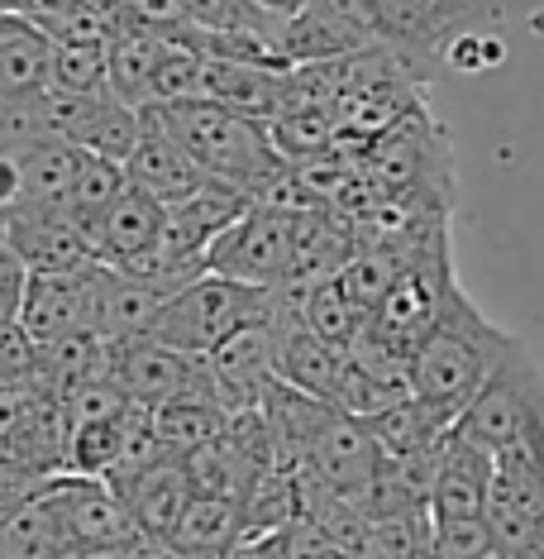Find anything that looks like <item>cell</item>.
Wrapping results in <instances>:
<instances>
[{
    "label": "cell",
    "mask_w": 544,
    "mask_h": 559,
    "mask_svg": "<svg viewBox=\"0 0 544 559\" xmlns=\"http://www.w3.org/2000/svg\"><path fill=\"white\" fill-rule=\"evenodd\" d=\"M511 345V330L487 321L483 307L459 287L435 330L411 354V397L425 402L445 426H454Z\"/></svg>",
    "instance_id": "1"
},
{
    "label": "cell",
    "mask_w": 544,
    "mask_h": 559,
    "mask_svg": "<svg viewBox=\"0 0 544 559\" xmlns=\"http://www.w3.org/2000/svg\"><path fill=\"white\" fill-rule=\"evenodd\" d=\"M177 144L206 168L215 182L234 187L253 201H268L287 177V158L273 148L268 124L234 116L210 100H182V106H144Z\"/></svg>",
    "instance_id": "2"
},
{
    "label": "cell",
    "mask_w": 544,
    "mask_h": 559,
    "mask_svg": "<svg viewBox=\"0 0 544 559\" xmlns=\"http://www.w3.org/2000/svg\"><path fill=\"white\" fill-rule=\"evenodd\" d=\"M454 430L492 454L544 444V368L521 335L501 354V364L487 373L477 397L463 406Z\"/></svg>",
    "instance_id": "3"
},
{
    "label": "cell",
    "mask_w": 544,
    "mask_h": 559,
    "mask_svg": "<svg viewBox=\"0 0 544 559\" xmlns=\"http://www.w3.org/2000/svg\"><path fill=\"white\" fill-rule=\"evenodd\" d=\"M273 301H277V292H268V287H249V283H234V277H220V273H201L158 311L148 340L206 359L234 330L273 316Z\"/></svg>",
    "instance_id": "4"
},
{
    "label": "cell",
    "mask_w": 544,
    "mask_h": 559,
    "mask_svg": "<svg viewBox=\"0 0 544 559\" xmlns=\"http://www.w3.org/2000/svg\"><path fill=\"white\" fill-rule=\"evenodd\" d=\"M459 292V277H454V253H449V225L425 239V249L401 269V277L387 287V297L377 301V311L368 316V330L363 335L377 340V345L397 349V354H415V345L435 330V321L445 316V307Z\"/></svg>",
    "instance_id": "5"
},
{
    "label": "cell",
    "mask_w": 544,
    "mask_h": 559,
    "mask_svg": "<svg viewBox=\"0 0 544 559\" xmlns=\"http://www.w3.org/2000/svg\"><path fill=\"white\" fill-rule=\"evenodd\" d=\"M48 516H53L58 536H62V550L68 559H92V555H116V550H130L138 536L134 516L124 512L120 492L110 488L106 478H82V474H53L39 483L34 492Z\"/></svg>",
    "instance_id": "6"
},
{
    "label": "cell",
    "mask_w": 544,
    "mask_h": 559,
    "mask_svg": "<svg viewBox=\"0 0 544 559\" xmlns=\"http://www.w3.org/2000/svg\"><path fill=\"white\" fill-rule=\"evenodd\" d=\"M206 273L234 277L249 287H287L292 277V211L273 201H253L239 221L210 245Z\"/></svg>",
    "instance_id": "7"
},
{
    "label": "cell",
    "mask_w": 544,
    "mask_h": 559,
    "mask_svg": "<svg viewBox=\"0 0 544 559\" xmlns=\"http://www.w3.org/2000/svg\"><path fill=\"white\" fill-rule=\"evenodd\" d=\"M301 474H311L325 492H335V498L368 512L377 474H383V450H377V440L368 436V426H363L359 416H344V412H335V406H325L311 440H306Z\"/></svg>",
    "instance_id": "8"
},
{
    "label": "cell",
    "mask_w": 544,
    "mask_h": 559,
    "mask_svg": "<svg viewBox=\"0 0 544 559\" xmlns=\"http://www.w3.org/2000/svg\"><path fill=\"white\" fill-rule=\"evenodd\" d=\"M483 516H487L492 545L525 555V559H540L544 550V444L497 454Z\"/></svg>",
    "instance_id": "9"
},
{
    "label": "cell",
    "mask_w": 544,
    "mask_h": 559,
    "mask_svg": "<svg viewBox=\"0 0 544 559\" xmlns=\"http://www.w3.org/2000/svg\"><path fill=\"white\" fill-rule=\"evenodd\" d=\"M39 124L44 134H58L68 144L86 148V154H100L110 163H124L134 154L138 134H144V110L124 106L116 96H62L48 92L39 100Z\"/></svg>",
    "instance_id": "10"
},
{
    "label": "cell",
    "mask_w": 544,
    "mask_h": 559,
    "mask_svg": "<svg viewBox=\"0 0 544 559\" xmlns=\"http://www.w3.org/2000/svg\"><path fill=\"white\" fill-rule=\"evenodd\" d=\"M110 378H116V388L134 406H162V402H177V397H192V392H210V397H220L206 359L182 354L172 345H158V340H148V335L116 345Z\"/></svg>",
    "instance_id": "11"
},
{
    "label": "cell",
    "mask_w": 544,
    "mask_h": 559,
    "mask_svg": "<svg viewBox=\"0 0 544 559\" xmlns=\"http://www.w3.org/2000/svg\"><path fill=\"white\" fill-rule=\"evenodd\" d=\"M96 297H100V263L72 273H29L24 283L20 330L34 345H53L62 335H96Z\"/></svg>",
    "instance_id": "12"
},
{
    "label": "cell",
    "mask_w": 544,
    "mask_h": 559,
    "mask_svg": "<svg viewBox=\"0 0 544 559\" xmlns=\"http://www.w3.org/2000/svg\"><path fill=\"white\" fill-rule=\"evenodd\" d=\"M162 230H168V206L144 197L138 187H124L92 221L86 235H92L96 263L120 269V273H148L162 249Z\"/></svg>",
    "instance_id": "13"
},
{
    "label": "cell",
    "mask_w": 544,
    "mask_h": 559,
    "mask_svg": "<svg viewBox=\"0 0 544 559\" xmlns=\"http://www.w3.org/2000/svg\"><path fill=\"white\" fill-rule=\"evenodd\" d=\"M53 92V39L20 10H0V116H34Z\"/></svg>",
    "instance_id": "14"
},
{
    "label": "cell",
    "mask_w": 544,
    "mask_h": 559,
    "mask_svg": "<svg viewBox=\"0 0 544 559\" xmlns=\"http://www.w3.org/2000/svg\"><path fill=\"white\" fill-rule=\"evenodd\" d=\"M0 235L29 273H72L96 263L92 235L68 211H10Z\"/></svg>",
    "instance_id": "15"
},
{
    "label": "cell",
    "mask_w": 544,
    "mask_h": 559,
    "mask_svg": "<svg viewBox=\"0 0 544 559\" xmlns=\"http://www.w3.org/2000/svg\"><path fill=\"white\" fill-rule=\"evenodd\" d=\"M106 483L120 492L124 512L134 516V526H138V536L144 540H172V531H177V521H182L186 502L196 498L182 454H168V460H158L148 468H134V474H120V478H106Z\"/></svg>",
    "instance_id": "16"
},
{
    "label": "cell",
    "mask_w": 544,
    "mask_h": 559,
    "mask_svg": "<svg viewBox=\"0 0 544 559\" xmlns=\"http://www.w3.org/2000/svg\"><path fill=\"white\" fill-rule=\"evenodd\" d=\"M124 182L138 187L144 197L162 201V206H177V201L196 197L201 187H210L215 177L144 110V134H138L134 154L124 158Z\"/></svg>",
    "instance_id": "17"
},
{
    "label": "cell",
    "mask_w": 544,
    "mask_h": 559,
    "mask_svg": "<svg viewBox=\"0 0 544 559\" xmlns=\"http://www.w3.org/2000/svg\"><path fill=\"white\" fill-rule=\"evenodd\" d=\"M497 454L473 444L459 430L439 440L435 460V488H430V521H454V516H483L487 512V488Z\"/></svg>",
    "instance_id": "18"
},
{
    "label": "cell",
    "mask_w": 544,
    "mask_h": 559,
    "mask_svg": "<svg viewBox=\"0 0 544 559\" xmlns=\"http://www.w3.org/2000/svg\"><path fill=\"white\" fill-rule=\"evenodd\" d=\"M15 158V177H20V197L10 211H62L72 192V177H77V158L82 148L68 144L58 134H29L15 144H0Z\"/></svg>",
    "instance_id": "19"
},
{
    "label": "cell",
    "mask_w": 544,
    "mask_h": 559,
    "mask_svg": "<svg viewBox=\"0 0 544 559\" xmlns=\"http://www.w3.org/2000/svg\"><path fill=\"white\" fill-rule=\"evenodd\" d=\"M287 82L292 68H258V62H225V58H206V82H201V100L225 106L234 116L263 120L268 124L287 100Z\"/></svg>",
    "instance_id": "20"
},
{
    "label": "cell",
    "mask_w": 544,
    "mask_h": 559,
    "mask_svg": "<svg viewBox=\"0 0 544 559\" xmlns=\"http://www.w3.org/2000/svg\"><path fill=\"white\" fill-rule=\"evenodd\" d=\"M162 53H168V39H162L158 29H148V24L130 20L120 10L116 15V29H110L106 39V82H110V96L124 100V106H148V96H154V72Z\"/></svg>",
    "instance_id": "21"
},
{
    "label": "cell",
    "mask_w": 544,
    "mask_h": 559,
    "mask_svg": "<svg viewBox=\"0 0 544 559\" xmlns=\"http://www.w3.org/2000/svg\"><path fill=\"white\" fill-rule=\"evenodd\" d=\"M268 139L273 148L287 158V168H297V163H311L321 154H330L339 144V116H335V100L325 96H311V92H297L292 82H287V100L282 110L268 120Z\"/></svg>",
    "instance_id": "22"
},
{
    "label": "cell",
    "mask_w": 544,
    "mask_h": 559,
    "mask_svg": "<svg viewBox=\"0 0 544 559\" xmlns=\"http://www.w3.org/2000/svg\"><path fill=\"white\" fill-rule=\"evenodd\" d=\"M282 292H292V287H282ZM292 301H297L301 325H306L311 335H321L325 345H335V349H353L363 340V330H368V311L353 307L349 292L339 287V277H325V283H311V287L292 292Z\"/></svg>",
    "instance_id": "23"
},
{
    "label": "cell",
    "mask_w": 544,
    "mask_h": 559,
    "mask_svg": "<svg viewBox=\"0 0 544 559\" xmlns=\"http://www.w3.org/2000/svg\"><path fill=\"white\" fill-rule=\"evenodd\" d=\"M234 540H244V507L234 498H210V492H196L186 502L182 521L172 531V550L196 555V550H230Z\"/></svg>",
    "instance_id": "24"
},
{
    "label": "cell",
    "mask_w": 544,
    "mask_h": 559,
    "mask_svg": "<svg viewBox=\"0 0 544 559\" xmlns=\"http://www.w3.org/2000/svg\"><path fill=\"white\" fill-rule=\"evenodd\" d=\"M0 559H68L53 516L39 498H24L0 512Z\"/></svg>",
    "instance_id": "25"
},
{
    "label": "cell",
    "mask_w": 544,
    "mask_h": 559,
    "mask_svg": "<svg viewBox=\"0 0 544 559\" xmlns=\"http://www.w3.org/2000/svg\"><path fill=\"white\" fill-rule=\"evenodd\" d=\"M124 187H130V182H124V163H110V158L86 154V148H82L77 177H72V192H68V206H62V211H68L77 225L92 230V221L124 192Z\"/></svg>",
    "instance_id": "26"
},
{
    "label": "cell",
    "mask_w": 544,
    "mask_h": 559,
    "mask_svg": "<svg viewBox=\"0 0 544 559\" xmlns=\"http://www.w3.org/2000/svg\"><path fill=\"white\" fill-rule=\"evenodd\" d=\"M53 92L106 96V44H53Z\"/></svg>",
    "instance_id": "27"
},
{
    "label": "cell",
    "mask_w": 544,
    "mask_h": 559,
    "mask_svg": "<svg viewBox=\"0 0 544 559\" xmlns=\"http://www.w3.org/2000/svg\"><path fill=\"white\" fill-rule=\"evenodd\" d=\"M186 20H192V29L210 34H263V39L282 34V24L263 15L253 0H186Z\"/></svg>",
    "instance_id": "28"
},
{
    "label": "cell",
    "mask_w": 544,
    "mask_h": 559,
    "mask_svg": "<svg viewBox=\"0 0 544 559\" xmlns=\"http://www.w3.org/2000/svg\"><path fill=\"white\" fill-rule=\"evenodd\" d=\"M201 82H206V58L182 44H168L158 72H154V96L148 106H182V100H201Z\"/></svg>",
    "instance_id": "29"
},
{
    "label": "cell",
    "mask_w": 544,
    "mask_h": 559,
    "mask_svg": "<svg viewBox=\"0 0 544 559\" xmlns=\"http://www.w3.org/2000/svg\"><path fill=\"white\" fill-rule=\"evenodd\" d=\"M459 0H383L387 10V44H421L449 20Z\"/></svg>",
    "instance_id": "30"
},
{
    "label": "cell",
    "mask_w": 544,
    "mask_h": 559,
    "mask_svg": "<svg viewBox=\"0 0 544 559\" xmlns=\"http://www.w3.org/2000/svg\"><path fill=\"white\" fill-rule=\"evenodd\" d=\"M430 550L439 559H483L492 550L487 516H454V521H430Z\"/></svg>",
    "instance_id": "31"
},
{
    "label": "cell",
    "mask_w": 544,
    "mask_h": 559,
    "mask_svg": "<svg viewBox=\"0 0 544 559\" xmlns=\"http://www.w3.org/2000/svg\"><path fill=\"white\" fill-rule=\"evenodd\" d=\"M306 10H321V15L349 24V29L363 34L368 44H387V10H383V0H306Z\"/></svg>",
    "instance_id": "32"
},
{
    "label": "cell",
    "mask_w": 544,
    "mask_h": 559,
    "mask_svg": "<svg viewBox=\"0 0 544 559\" xmlns=\"http://www.w3.org/2000/svg\"><path fill=\"white\" fill-rule=\"evenodd\" d=\"M130 20L148 24V29H158L162 39H172V34L192 29V20H186V0H116Z\"/></svg>",
    "instance_id": "33"
},
{
    "label": "cell",
    "mask_w": 544,
    "mask_h": 559,
    "mask_svg": "<svg viewBox=\"0 0 544 559\" xmlns=\"http://www.w3.org/2000/svg\"><path fill=\"white\" fill-rule=\"evenodd\" d=\"M24 283H29V269L15 259V249L0 235V330L20 325V307H24Z\"/></svg>",
    "instance_id": "34"
},
{
    "label": "cell",
    "mask_w": 544,
    "mask_h": 559,
    "mask_svg": "<svg viewBox=\"0 0 544 559\" xmlns=\"http://www.w3.org/2000/svg\"><path fill=\"white\" fill-rule=\"evenodd\" d=\"M253 5L263 10L268 20H277V24H287V20H297L301 10H306V0H253Z\"/></svg>",
    "instance_id": "35"
},
{
    "label": "cell",
    "mask_w": 544,
    "mask_h": 559,
    "mask_svg": "<svg viewBox=\"0 0 544 559\" xmlns=\"http://www.w3.org/2000/svg\"><path fill=\"white\" fill-rule=\"evenodd\" d=\"M483 559H525V555H511V550H501V545H492V550Z\"/></svg>",
    "instance_id": "36"
},
{
    "label": "cell",
    "mask_w": 544,
    "mask_h": 559,
    "mask_svg": "<svg viewBox=\"0 0 544 559\" xmlns=\"http://www.w3.org/2000/svg\"><path fill=\"white\" fill-rule=\"evenodd\" d=\"M186 559H225V550H196V555H186Z\"/></svg>",
    "instance_id": "37"
},
{
    "label": "cell",
    "mask_w": 544,
    "mask_h": 559,
    "mask_svg": "<svg viewBox=\"0 0 544 559\" xmlns=\"http://www.w3.org/2000/svg\"><path fill=\"white\" fill-rule=\"evenodd\" d=\"M540 559H544V550H540Z\"/></svg>",
    "instance_id": "38"
}]
</instances>
